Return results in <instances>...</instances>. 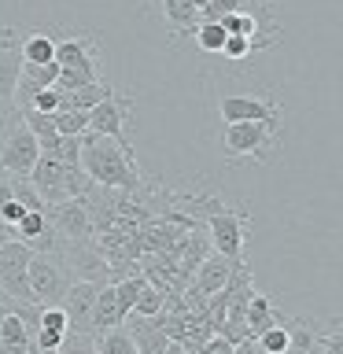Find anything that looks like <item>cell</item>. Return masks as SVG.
<instances>
[{"mask_svg":"<svg viewBox=\"0 0 343 354\" xmlns=\"http://www.w3.org/2000/svg\"><path fill=\"white\" fill-rule=\"evenodd\" d=\"M52 118L59 137H85L89 133V111H55Z\"/></svg>","mask_w":343,"mask_h":354,"instance_id":"obj_28","label":"cell"},{"mask_svg":"<svg viewBox=\"0 0 343 354\" xmlns=\"http://www.w3.org/2000/svg\"><path fill=\"white\" fill-rule=\"evenodd\" d=\"M0 174H4V170H0Z\"/></svg>","mask_w":343,"mask_h":354,"instance_id":"obj_48","label":"cell"},{"mask_svg":"<svg viewBox=\"0 0 343 354\" xmlns=\"http://www.w3.org/2000/svg\"><path fill=\"white\" fill-rule=\"evenodd\" d=\"M82 170L89 181L111 192H140L148 177L137 166V151H126L118 140L100 137V133H85L82 137Z\"/></svg>","mask_w":343,"mask_h":354,"instance_id":"obj_1","label":"cell"},{"mask_svg":"<svg viewBox=\"0 0 343 354\" xmlns=\"http://www.w3.org/2000/svg\"><path fill=\"white\" fill-rule=\"evenodd\" d=\"M59 82V63H22L19 74V88H15V107L26 111L30 100L41 93V88H55Z\"/></svg>","mask_w":343,"mask_h":354,"instance_id":"obj_13","label":"cell"},{"mask_svg":"<svg viewBox=\"0 0 343 354\" xmlns=\"http://www.w3.org/2000/svg\"><path fill=\"white\" fill-rule=\"evenodd\" d=\"M37 159H41V144L26 129V122H19V126L4 137V144H0V170L11 174V177H30Z\"/></svg>","mask_w":343,"mask_h":354,"instance_id":"obj_10","label":"cell"},{"mask_svg":"<svg viewBox=\"0 0 343 354\" xmlns=\"http://www.w3.org/2000/svg\"><path fill=\"white\" fill-rule=\"evenodd\" d=\"M19 52H22V63H55V33H48V30L26 33Z\"/></svg>","mask_w":343,"mask_h":354,"instance_id":"obj_21","label":"cell"},{"mask_svg":"<svg viewBox=\"0 0 343 354\" xmlns=\"http://www.w3.org/2000/svg\"><path fill=\"white\" fill-rule=\"evenodd\" d=\"M232 351H237V343H229L225 336H210L199 354H232Z\"/></svg>","mask_w":343,"mask_h":354,"instance_id":"obj_40","label":"cell"},{"mask_svg":"<svg viewBox=\"0 0 343 354\" xmlns=\"http://www.w3.org/2000/svg\"><path fill=\"white\" fill-rule=\"evenodd\" d=\"M19 44H22L19 30H15V26H4V22H0V52H8V48H19Z\"/></svg>","mask_w":343,"mask_h":354,"instance_id":"obj_41","label":"cell"},{"mask_svg":"<svg viewBox=\"0 0 343 354\" xmlns=\"http://www.w3.org/2000/svg\"><path fill=\"white\" fill-rule=\"evenodd\" d=\"M288 354H317L321 351V325L314 317H288Z\"/></svg>","mask_w":343,"mask_h":354,"instance_id":"obj_18","label":"cell"},{"mask_svg":"<svg viewBox=\"0 0 343 354\" xmlns=\"http://www.w3.org/2000/svg\"><path fill=\"white\" fill-rule=\"evenodd\" d=\"M248 0H207L203 8H199V19L203 22H221L225 15H232V11H240Z\"/></svg>","mask_w":343,"mask_h":354,"instance_id":"obj_33","label":"cell"},{"mask_svg":"<svg viewBox=\"0 0 343 354\" xmlns=\"http://www.w3.org/2000/svg\"><path fill=\"white\" fill-rule=\"evenodd\" d=\"M118 325H122V314H118L115 284H104L96 295V306H93V336H104L107 328H118Z\"/></svg>","mask_w":343,"mask_h":354,"instance_id":"obj_20","label":"cell"},{"mask_svg":"<svg viewBox=\"0 0 343 354\" xmlns=\"http://www.w3.org/2000/svg\"><path fill=\"white\" fill-rule=\"evenodd\" d=\"M281 144V129L266 126V122H229L221 129V155L229 162L237 159H254V162H270Z\"/></svg>","mask_w":343,"mask_h":354,"instance_id":"obj_5","label":"cell"},{"mask_svg":"<svg viewBox=\"0 0 343 354\" xmlns=\"http://www.w3.org/2000/svg\"><path fill=\"white\" fill-rule=\"evenodd\" d=\"M19 122H22V111L11 104V100H0V144H4V137L19 126Z\"/></svg>","mask_w":343,"mask_h":354,"instance_id":"obj_38","label":"cell"},{"mask_svg":"<svg viewBox=\"0 0 343 354\" xmlns=\"http://www.w3.org/2000/svg\"><path fill=\"white\" fill-rule=\"evenodd\" d=\"M100 288L104 284H96V281H74L71 292L63 295L59 306H63L66 321H71V332H89L93 336V306H96Z\"/></svg>","mask_w":343,"mask_h":354,"instance_id":"obj_12","label":"cell"},{"mask_svg":"<svg viewBox=\"0 0 343 354\" xmlns=\"http://www.w3.org/2000/svg\"><path fill=\"white\" fill-rule=\"evenodd\" d=\"M26 354H52V351H41L37 343H30V351H26Z\"/></svg>","mask_w":343,"mask_h":354,"instance_id":"obj_43","label":"cell"},{"mask_svg":"<svg viewBox=\"0 0 343 354\" xmlns=\"http://www.w3.org/2000/svg\"><path fill=\"white\" fill-rule=\"evenodd\" d=\"M55 63L63 71H85L100 77V55H96V37L89 30L66 33V37H55Z\"/></svg>","mask_w":343,"mask_h":354,"instance_id":"obj_11","label":"cell"},{"mask_svg":"<svg viewBox=\"0 0 343 354\" xmlns=\"http://www.w3.org/2000/svg\"><path fill=\"white\" fill-rule=\"evenodd\" d=\"M30 259H33L30 243H22V240L0 243V299H4V310L15 306V303H33Z\"/></svg>","mask_w":343,"mask_h":354,"instance_id":"obj_6","label":"cell"},{"mask_svg":"<svg viewBox=\"0 0 343 354\" xmlns=\"http://www.w3.org/2000/svg\"><path fill=\"white\" fill-rule=\"evenodd\" d=\"M55 354H96V336H89V332H66L63 347Z\"/></svg>","mask_w":343,"mask_h":354,"instance_id":"obj_34","label":"cell"},{"mask_svg":"<svg viewBox=\"0 0 343 354\" xmlns=\"http://www.w3.org/2000/svg\"><path fill=\"white\" fill-rule=\"evenodd\" d=\"M8 188H11V196H15L26 210H48V203L37 196V188L30 185V177H11L8 174Z\"/></svg>","mask_w":343,"mask_h":354,"instance_id":"obj_29","label":"cell"},{"mask_svg":"<svg viewBox=\"0 0 343 354\" xmlns=\"http://www.w3.org/2000/svg\"><path fill=\"white\" fill-rule=\"evenodd\" d=\"M22 122H26V129L37 137L41 151H55L59 148V129H55V118L52 115H41V111H22Z\"/></svg>","mask_w":343,"mask_h":354,"instance_id":"obj_22","label":"cell"},{"mask_svg":"<svg viewBox=\"0 0 343 354\" xmlns=\"http://www.w3.org/2000/svg\"><path fill=\"white\" fill-rule=\"evenodd\" d=\"M63 339H66V332H55V328H37L33 332V343H37L41 351H59L63 347Z\"/></svg>","mask_w":343,"mask_h":354,"instance_id":"obj_39","label":"cell"},{"mask_svg":"<svg viewBox=\"0 0 343 354\" xmlns=\"http://www.w3.org/2000/svg\"><path fill=\"white\" fill-rule=\"evenodd\" d=\"M284 321H288V314H281V306H277L270 295H262V292L251 295V303H248V336L251 339H259L266 328L284 325Z\"/></svg>","mask_w":343,"mask_h":354,"instance_id":"obj_17","label":"cell"},{"mask_svg":"<svg viewBox=\"0 0 343 354\" xmlns=\"http://www.w3.org/2000/svg\"><path fill=\"white\" fill-rule=\"evenodd\" d=\"M30 185L37 188V196L48 207L66 203V199H77V196H85L89 188H93V181H89V174L82 170V166H63L52 151H41V159L30 174Z\"/></svg>","mask_w":343,"mask_h":354,"instance_id":"obj_3","label":"cell"},{"mask_svg":"<svg viewBox=\"0 0 343 354\" xmlns=\"http://www.w3.org/2000/svg\"><path fill=\"white\" fill-rule=\"evenodd\" d=\"M317 354H343V314L321 325V351Z\"/></svg>","mask_w":343,"mask_h":354,"instance_id":"obj_31","label":"cell"},{"mask_svg":"<svg viewBox=\"0 0 343 354\" xmlns=\"http://www.w3.org/2000/svg\"><path fill=\"white\" fill-rule=\"evenodd\" d=\"M96 354H140L137 343H133L129 328H107L104 336H96Z\"/></svg>","mask_w":343,"mask_h":354,"instance_id":"obj_25","label":"cell"},{"mask_svg":"<svg viewBox=\"0 0 343 354\" xmlns=\"http://www.w3.org/2000/svg\"><path fill=\"white\" fill-rule=\"evenodd\" d=\"M196 4H199V8H203V4H207V0H196Z\"/></svg>","mask_w":343,"mask_h":354,"instance_id":"obj_45","label":"cell"},{"mask_svg":"<svg viewBox=\"0 0 343 354\" xmlns=\"http://www.w3.org/2000/svg\"><path fill=\"white\" fill-rule=\"evenodd\" d=\"M48 225L55 232L59 243H77V240H93V218H89V207H85V196L77 199H66V203H55L44 210Z\"/></svg>","mask_w":343,"mask_h":354,"instance_id":"obj_9","label":"cell"},{"mask_svg":"<svg viewBox=\"0 0 343 354\" xmlns=\"http://www.w3.org/2000/svg\"><path fill=\"white\" fill-rule=\"evenodd\" d=\"M129 115H133V96L129 93H111L107 100H100V104L89 111V133L111 137V140H118L126 151H133V144L126 137Z\"/></svg>","mask_w":343,"mask_h":354,"instance_id":"obj_8","label":"cell"},{"mask_svg":"<svg viewBox=\"0 0 343 354\" xmlns=\"http://www.w3.org/2000/svg\"><path fill=\"white\" fill-rule=\"evenodd\" d=\"M199 214H207V236L210 248L225 259H243V243H248V214L237 207H225L221 199L210 196H192Z\"/></svg>","mask_w":343,"mask_h":354,"instance_id":"obj_2","label":"cell"},{"mask_svg":"<svg viewBox=\"0 0 343 354\" xmlns=\"http://www.w3.org/2000/svg\"><path fill=\"white\" fill-rule=\"evenodd\" d=\"M115 88L104 82L82 85V88H59V111H93L100 100H107Z\"/></svg>","mask_w":343,"mask_h":354,"instance_id":"obj_19","label":"cell"},{"mask_svg":"<svg viewBox=\"0 0 343 354\" xmlns=\"http://www.w3.org/2000/svg\"><path fill=\"white\" fill-rule=\"evenodd\" d=\"M196 44H199V52H207V55H221V48H225V41H229V33L221 22H199V30L192 33Z\"/></svg>","mask_w":343,"mask_h":354,"instance_id":"obj_26","label":"cell"},{"mask_svg":"<svg viewBox=\"0 0 343 354\" xmlns=\"http://www.w3.org/2000/svg\"><path fill=\"white\" fill-rule=\"evenodd\" d=\"M74 281L77 277L71 270V262H66L63 248L33 251V259H30V292H33V303L37 306H59Z\"/></svg>","mask_w":343,"mask_h":354,"instance_id":"obj_4","label":"cell"},{"mask_svg":"<svg viewBox=\"0 0 343 354\" xmlns=\"http://www.w3.org/2000/svg\"><path fill=\"white\" fill-rule=\"evenodd\" d=\"M144 284H148V277H144V273H133V277H122V281H115V299H118L122 325H126V317L133 314V306H137V295L144 292Z\"/></svg>","mask_w":343,"mask_h":354,"instance_id":"obj_24","label":"cell"},{"mask_svg":"<svg viewBox=\"0 0 343 354\" xmlns=\"http://www.w3.org/2000/svg\"><path fill=\"white\" fill-rule=\"evenodd\" d=\"M63 166H82V137H63L59 148L52 151Z\"/></svg>","mask_w":343,"mask_h":354,"instance_id":"obj_36","label":"cell"},{"mask_svg":"<svg viewBox=\"0 0 343 354\" xmlns=\"http://www.w3.org/2000/svg\"><path fill=\"white\" fill-rule=\"evenodd\" d=\"M218 118H221V126H229V122H266V126L281 129L284 111L273 96L225 93V96H218Z\"/></svg>","mask_w":343,"mask_h":354,"instance_id":"obj_7","label":"cell"},{"mask_svg":"<svg viewBox=\"0 0 343 354\" xmlns=\"http://www.w3.org/2000/svg\"><path fill=\"white\" fill-rule=\"evenodd\" d=\"M232 266H237V259H225V254H207V262L196 270V277H192V292L196 295H203V299H210V295H218L221 288L229 284V277H232Z\"/></svg>","mask_w":343,"mask_h":354,"instance_id":"obj_14","label":"cell"},{"mask_svg":"<svg viewBox=\"0 0 343 354\" xmlns=\"http://www.w3.org/2000/svg\"><path fill=\"white\" fill-rule=\"evenodd\" d=\"M19 74H22V52L19 48L0 52V100H11V104H15Z\"/></svg>","mask_w":343,"mask_h":354,"instance_id":"obj_23","label":"cell"},{"mask_svg":"<svg viewBox=\"0 0 343 354\" xmlns=\"http://www.w3.org/2000/svg\"><path fill=\"white\" fill-rule=\"evenodd\" d=\"M254 347L266 351V354H288V325H273L266 328L259 339H254Z\"/></svg>","mask_w":343,"mask_h":354,"instance_id":"obj_32","label":"cell"},{"mask_svg":"<svg viewBox=\"0 0 343 354\" xmlns=\"http://www.w3.org/2000/svg\"><path fill=\"white\" fill-rule=\"evenodd\" d=\"M163 310H166V295L159 292V288L144 284V292L137 295V306H133L129 317H159Z\"/></svg>","mask_w":343,"mask_h":354,"instance_id":"obj_30","label":"cell"},{"mask_svg":"<svg viewBox=\"0 0 343 354\" xmlns=\"http://www.w3.org/2000/svg\"><path fill=\"white\" fill-rule=\"evenodd\" d=\"M266 4H277V0H266Z\"/></svg>","mask_w":343,"mask_h":354,"instance_id":"obj_46","label":"cell"},{"mask_svg":"<svg viewBox=\"0 0 343 354\" xmlns=\"http://www.w3.org/2000/svg\"><path fill=\"white\" fill-rule=\"evenodd\" d=\"M26 111H41V115H55L59 111V88H41L37 96L30 100Z\"/></svg>","mask_w":343,"mask_h":354,"instance_id":"obj_37","label":"cell"},{"mask_svg":"<svg viewBox=\"0 0 343 354\" xmlns=\"http://www.w3.org/2000/svg\"><path fill=\"white\" fill-rule=\"evenodd\" d=\"M0 314H4V299H0Z\"/></svg>","mask_w":343,"mask_h":354,"instance_id":"obj_44","label":"cell"},{"mask_svg":"<svg viewBox=\"0 0 343 354\" xmlns=\"http://www.w3.org/2000/svg\"><path fill=\"white\" fill-rule=\"evenodd\" d=\"M155 4H159V15L174 37H192L199 30V22H203L196 0H155Z\"/></svg>","mask_w":343,"mask_h":354,"instance_id":"obj_15","label":"cell"},{"mask_svg":"<svg viewBox=\"0 0 343 354\" xmlns=\"http://www.w3.org/2000/svg\"><path fill=\"white\" fill-rule=\"evenodd\" d=\"M251 55H254L251 41H248V37H237V33H229L225 48H221V59H229V63H243V59H251Z\"/></svg>","mask_w":343,"mask_h":354,"instance_id":"obj_35","label":"cell"},{"mask_svg":"<svg viewBox=\"0 0 343 354\" xmlns=\"http://www.w3.org/2000/svg\"><path fill=\"white\" fill-rule=\"evenodd\" d=\"M33 332L26 328V321H22L15 310H4L0 314V343H30Z\"/></svg>","mask_w":343,"mask_h":354,"instance_id":"obj_27","label":"cell"},{"mask_svg":"<svg viewBox=\"0 0 343 354\" xmlns=\"http://www.w3.org/2000/svg\"><path fill=\"white\" fill-rule=\"evenodd\" d=\"M8 240H15V229H11V225H4V221H0V243H8Z\"/></svg>","mask_w":343,"mask_h":354,"instance_id":"obj_42","label":"cell"},{"mask_svg":"<svg viewBox=\"0 0 343 354\" xmlns=\"http://www.w3.org/2000/svg\"><path fill=\"white\" fill-rule=\"evenodd\" d=\"M126 328H129V336H133L140 354H166V347H170L163 314L159 317H126Z\"/></svg>","mask_w":343,"mask_h":354,"instance_id":"obj_16","label":"cell"},{"mask_svg":"<svg viewBox=\"0 0 343 354\" xmlns=\"http://www.w3.org/2000/svg\"><path fill=\"white\" fill-rule=\"evenodd\" d=\"M259 354H266V351H259Z\"/></svg>","mask_w":343,"mask_h":354,"instance_id":"obj_47","label":"cell"}]
</instances>
